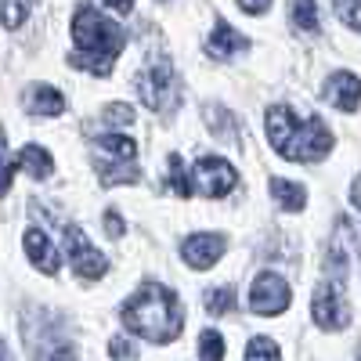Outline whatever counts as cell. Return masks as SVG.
Here are the masks:
<instances>
[{"mask_svg": "<svg viewBox=\"0 0 361 361\" xmlns=\"http://www.w3.org/2000/svg\"><path fill=\"white\" fill-rule=\"evenodd\" d=\"M238 8H243L246 15H264V11H267V4H250V0H243Z\"/></svg>", "mask_w": 361, "mask_h": 361, "instance_id": "30", "label": "cell"}, {"mask_svg": "<svg viewBox=\"0 0 361 361\" xmlns=\"http://www.w3.org/2000/svg\"><path fill=\"white\" fill-rule=\"evenodd\" d=\"M66 250H69V264H73V271L80 279H87V282H94V279H102L105 275V267H109V260L87 243V235L76 228V224H69L66 228Z\"/></svg>", "mask_w": 361, "mask_h": 361, "instance_id": "9", "label": "cell"}, {"mask_svg": "<svg viewBox=\"0 0 361 361\" xmlns=\"http://www.w3.org/2000/svg\"><path fill=\"white\" fill-rule=\"evenodd\" d=\"M199 357L202 361H224V336L217 329H206L199 336Z\"/></svg>", "mask_w": 361, "mask_h": 361, "instance_id": "19", "label": "cell"}, {"mask_svg": "<svg viewBox=\"0 0 361 361\" xmlns=\"http://www.w3.org/2000/svg\"><path fill=\"white\" fill-rule=\"evenodd\" d=\"M170 185L180 199H192V180H188V170H185L180 156H170Z\"/></svg>", "mask_w": 361, "mask_h": 361, "instance_id": "22", "label": "cell"}, {"mask_svg": "<svg viewBox=\"0 0 361 361\" xmlns=\"http://www.w3.org/2000/svg\"><path fill=\"white\" fill-rule=\"evenodd\" d=\"M224 235H214V231H199V235H188L185 243H180V257H185L188 267L195 271H206V267H214L224 253Z\"/></svg>", "mask_w": 361, "mask_h": 361, "instance_id": "10", "label": "cell"}, {"mask_svg": "<svg viewBox=\"0 0 361 361\" xmlns=\"http://www.w3.org/2000/svg\"><path fill=\"white\" fill-rule=\"evenodd\" d=\"M105 123H112V127L134 123V109L130 105H105Z\"/></svg>", "mask_w": 361, "mask_h": 361, "instance_id": "25", "label": "cell"}, {"mask_svg": "<svg viewBox=\"0 0 361 361\" xmlns=\"http://www.w3.org/2000/svg\"><path fill=\"white\" fill-rule=\"evenodd\" d=\"M209 51L221 54V58H231V54H243V51H250V40H246L243 33H238L235 25L217 22V25H214V33H209Z\"/></svg>", "mask_w": 361, "mask_h": 361, "instance_id": "13", "label": "cell"}, {"mask_svg": "<svg viewBox=\"0 0 361 361\" xmlns=\"http://www.w3.org/2000/svg\"><path fill=\"white\" fill-rule=\"evenodd\" d=\"M105 228H109V235H112V238H123V231H127L123 217H119L116 209H109V214H105Z\"/></svg>", "mask_w": 361, "mask_h": 361, "instance_id": "28", "label": "cell"}, {"mask_svg": "<svg viewBox=\"0 0 361 361\" xmlns=\"http://www.w3.org/2000/svg\"><path fill=\"white\" fill-rule=\"evenodd\" d=\"M11 163H15V170L22 166L29 177H37V180H40V177H47V173H51V166H54V163H51V156L44 152L40 145H25L22 152H18V159H11Z\"/></svg>", "mask_w": 361, "mask_h": 361, "instance_id": "15", "label": "cell"}, {"mask_svg": "<svg viewBox=\"0 0 361 361\" xmlns=\"http://www.w3.org/2000/svg\"><path fill=\"white\" fill-rule=\"evenodd\" d=\"M311 318L318 329H343L350 322V307L343 304L340 282H318L314 300H311Z\"/></svg>", "mask_w": 361, "mask_h": 361, "instance_id": "8", "label": "cell"}, {"mask_svg": "<svg viewBox=\"0 0 361 361\" xmlns=\"http://www.w3.org/2000/svg\"><path fill=\"white\" fill-rule=\"evenodd\" d=\"M206 311H209V314H231V311H235V289L214 286V289L206 293Z\"/></svg>", "mask_w": 361, "mask_h": 361, "instance_id": "18", "label": "cell"}, {"mask_svg": "<svg viewBox=\"0 0 361 361\" xmlns=\"http://www.w3.org/2000/svg\"><path fill=\"white\" fill-rule=\"evenodd\" d=\"M109 354H112L116 361H134V357H137V347H134L127 336H116V340L109 343Z\"/></svg>", "mask_w": 361, "mask_h": 361, "instance_id": "26", "label": "cell"}, {"mask_svg": "<svg viewBox=\"0 0 361 361\" xmlns=\"http://www.w3.org/2000/svg\"><path fill=\"white\" fill-rule=\"evenodd\" d=\"M29 8L25 4H0V22H4V29H18L25 22Z\"/></svg>", "mask_w": 361, "mask_h": 361, "instance_id": "24", "label": "cell"}, {"mask_svg": "<svg viewBox=\"0 0 361 361\" xmlns=\"http://www.w3.org/2000/svg\"><path fill=\"white\" fill-rule=\"evenodd\" d=\"M322 94H325L329 105H336L340 112H357V76H354V73L329 76V83H325Z\"/></svg>", "mask_w": 361, "mask_h": 361, "instance_id": "12", "label": "cell"}, {"mask_svg": "<svg viewBox=\"0 0 361 361\" xmlns=\"http://www.w3.org/2000/svg\"><path fill=\"white\" fill-rule=\"evenodd\" d=\"M90 156L102 173V185H134L137 180V145L127 134H105L90 141Z\"/></svg>", "mask_w": 361, "mask_h": 361, "instance_id": "4", "label": "cell"}, {"mask_svg": "<svg viewBox=\"0 0 361 361\" xmlns=\"http://www.w3.org/2000/svg\"><path fill=\"white\" fill-rule=\"evenodd\" d=\"M11 177H15V163H0V199L8 195V188H11Z\"/></svg>", "mask_w": 361, "mask_h": 361, "instance_id": "29", "label": "cell"}, {"mask_svg": "<svg viewBox=\"0 0 361 361\" xmlns=\"http://www.w3.org/2000/svg\"><path fill=\"white\" fill-rule=\"evenodd\" d=\"M134 87H137V94L148 109H156V112H170L177 105V76H173V66L166 62V58H152L137 76H134Z\"/></svg>", "mask_w": 361, "mask_h": 361, "instance_id": "5", "label": "cell"}, {"mask_svg": "<svg viewBox=\"0 0 361 361\" xmlns=\"http://www.w3.org/2000/svg\"><path fill=\"white\" fill-rule=\"evenodd\" d=\"M293 22H296V29H304V33H318V8L311 4V0H296Z\"/></svg>", "mask_w": 361, "mask_h": 361, "instance_id": "20", "label": "cell"}, {"mask_svg": "<svg viewBox=\"0 0 361 361\" xmlns=\"http://www.w3.org/2000/svg\"><path fill=\"white\" fill-rule=\"evenodd\" d=\"M336 15L347 22V29H354V33L361 29V4H343V8H336Z\"/></svg>", "mask_w": 361, "mask_h": 361, "instance_id": "27", "label": "cell"}, {"mask_svg": "<svg viewBox=\"0 0 361 361\" xmlns=\"http://www.w3.org/2000/svg\"><path fill=\"white\" fill-rule=\"evenodd\" d=\"M0 361H11V354H8V347H4V340H0Z\"/></svg>", "mask_w": 361, "mask_h": 361, "instance_id": "31", "label": "cell"}, {"mask_svg": "<svg viewBox=\"0 0 361 361\" xmlns=\"http://www.w3.org/2000/svg\"><path fill=\"white\" fill-rule=\"evenodd\" d=\"M22 246H25V257L37 264V271H44V275H58V250H54V243L40 228H29L25 238H22Z\"/></svg>", "mask_w": 361, "mask_h": 361, "instance_id": "11", "label": "cell"}, {"mask_svg": "<svg viewBox=\"0 0 361 361\" xmlns=\"http://www.w3.org/2000/svg\"><path fill=\"white\" fill-rule=\"evenodd\" d=\"M246 361H279V343L267 336H253L246 343Z\"/></svg>", "mask_w": 361, "mask_h": 361, "instance_id": "21", "label": "cell"}, {"mask_svg": "<svg viewBox=\"0 0 361 361\" xmlns=\"http://www.w3.org/2000/svg\"><path fill=\"white\" fill-rule=\"evenodd\" d=\"M271 195L282 202V209H293V214L307 206V192L300 185H293V180H282V177H271Z\"/></svg>", "mask_w": 361, "mask_h": 361, "instance_id": "16", "label": "cell"}, {"mask_svg": "<svg viewBox=\"0 0 361 361\" xmlns=\"http://www.w3.org/2000/svg\"><path fill=\"white\" fill-rule=\"evenodd\" d=\"M202 112H206V123H209V130H214L217 137L224 134V141H238L235 123H231V112H228V109H221V105H206Z\"/></svg>", "mask_w": 361, "mask_h": 361, "instance_id": "17", "label": "cell"}, {"mask_svg": "<svg viewBox=\"0 0 361 361\" xmlns=\"http://www.w3.org/2000/svg\"><path fill=\"white\" fill-rule=\"evenodd\" d=\"M37 361H76V350L66 343V340H54V343H40L37 350Z\"/></svg>", "mask_w": 361, "mask_h": 361, "instance_id": "23", "label": "cell"}, {"mask_svg": "<svg viewBox=\"0 0 361 361\" xmlns=\"http://www.w3.org/2000/svg\"><path fill=\"white\" fill-rule=\"evenodd\" d=\"M289 300H293V293H289L286 279H279L275 271H264V275H257L253 286H250V311L260 314V318L282 314L289 307Z\"/></svg>", "mask_w": 361, "mask_h": 361, "instance_id": "7", "label": "cell"}, {"mask_svg": "<svg viewBox=\"0 0 361 361\" xmlns=\"http://www.w3.org/2000/svg\"><path fill=\"white\" fill-rule=\"evenodd\" d=\"M188 180H192V192H199L202 199H221V195H228L231 188H235V166L228 163V159H221V156H202L195 166H192V173H188Z\"/></svg>", "mask_w": 361, "mask_h": 361, "instance_id": "6", "label": "cell"}, {"mask_svg": "<svg viewBox=\"0 0 361 361\" xmlns=\"http://www.w3.org/2000/svg\"><path fill=\"white\" fill-rule=\"evenodd\" d=\"M8 145V137H4V130H0V148H4Z\"/></svg>", "mask_w": 361, "mask_h": 361, "instance_id": "32", "label": "cell"}, {"mask_svg": "<svg viewBox=\"0 0 361 361\" xmlns=\"http://www.w3.org/2000/svg\"><path fill=\"white\" fill-rule=\"evenodd\" d=\"M123 325L148 343H173L185 325L177 293L159 282H145L123 304Z\"/></svg>", "mask_w": 361, "mask_h": 361, "instance_id": "1", "label": "cell"}, {"mask_svg": "<svg viewBox=\"0 0 361 361\" xmlns=\"http://www.w3.org/2000/svg\"><path fill=\"white\" fill-rule=\"evenodd\" d=\"M267 137L279 148V156L293 163H318L333 152V130L318 116L300 119L289 105H271L267 109Z\"/></svg>", "mask_w": 361, "mask_h": 361, "instance_id": "2", "label": "cell"}, {"mask_svg": "<svg viewBox=\"0 0 361 361\" xmlns=\"http://www.w3.org/2000/svg\"><path fill=\"white\" fill-rule=\"evenodd\" d=\"M73 44H76L73 66L94 73V76H109L112 62L119 58V51H123V44H127V37L116 22H109V15L102 8L83 4L73 15Z\"/></svg>", "mask_w": 361, "mask_h": 361, "instance_id": "3", "label": "cell"}, {"mask_svg": "<svg viewBox=\"0 0 361 361\" xmlns=\"http://www.w3.org/2000/svg\"><path fill=\"white\" fill-rule=\"evenodd\" d=\"M66 98L58 94V87H29V116H62Z\"/></svg>", "mask_w": 361, "mask_h": 361, "instance_id": "14", "label": "cell"}]
</instances>
